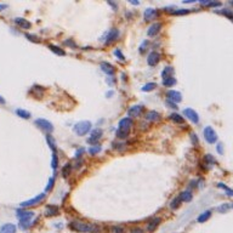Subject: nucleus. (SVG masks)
Masks as SVG:
<instances>
[{
  "label": "nucleus",
  "instance_id": "obj_7",
  "mask_svg": "<svg viewBox=\"0 0 233 233\" xmlns=\"http://www.w3.org/2000/svg\"><path fill=\"white\" fill-rule=\"evenodd\" d=\"M16 214H17V217L21 220V222H27L34 215L33 211H26V210H17Z\"/></svg>",
  "mask_w": 233,
  "mask_h": 233
},
{
  "label": "nucleus",
  "instance_id": "obj_11",
  "mask_svg": "<svg viewBox=\"0 0 233 233\" xmlns=\"http://www.w3.org/2000/svg\"><path fill=\"white\" fill-rule=\"evenodd\" d=\"M102 134H103V132H102L101 129H94L92 132H91V137L89 139V142H90V143H95L96 141H98L100 139H101Z\"/></svg>",
  "mask_w": 233,
  "mask_h": 233
},
{
  "label": "nucleus",
  "instance_id": "obj_54",
  "mask_svg": "<svg viewBox=\"0 0 233 233\" xmlns=\"http://www.w3.org/2000/svg\"><path fill=\"white\" fill-rule=\"evenodd\" d=\"M130 3H131V4H134V5H139V1H132V0H131Z\"/></svg>",
  "mask_w": 233,
  "mask_h": 233
},
{
  "label": "nucleus",
  "instance_id": "obj_5",
  "mask_svg": "<svg viewBox=\"0 0 233 233\" xmlns=\"http://www.w3.org/2000/svg\"><path fill=\"white\" fill-rule=\"evenodd\" d=\"M45 193H40V194H38L37 197H34V198H32V199H29V201H26V202H23V203H21V206L22 208H28V206H33V205H37L38 203H40L44 198H45Z\"/></svg>",
  "mask_w": 233,
  "mask_h": 233
},
{
  "label": "nucleus",
  "instance_id": "obj_17",
  "mask_svg": "<svg viewBox=\"0 0 233 233\" xmlns=\"http://www.w3.org/2000/svg\"><path fill=\"white\" fill-rule=\"evenodd\" d=\"M0 233H16V226L12 224H6V225L1 226Z\"/></svg>",
  "mask_w": 233,
  "mask_h": 233
},
{
  "label": "nucleus",
  "instance_id": "obj_51",
  "mask_svg": "<svg viewBox=\"0 0 233 233\" xmlns=\"http://www.w3.org/2000/svg\"><path fill=\"white\" fill-rule=\"evenodd\" d=\"M168 105H169V106H170L171 108H177V107H176V105H175L174 102H171V101H169V100H168Z\"/></svg>",
  "mask_w": 233,
  "mask_h": 233
},
{
  "label": "nucleus",
  "instance_id": "obj_31",
  "mask_svg": "<svg viewBox=\"0 0 233 233\" xmlns=\"http://www.w3.org/2000/svg\"><path fill=\"white\" fill-rule=\"evenodd\" d=\"M155 85L154 83H148V84H146L145 86L142 87V91H145V92H148V91H152V90H154L155 89Z\"/></svg>",
  "mask_w": 233,
  "mask_h": 233
},
{
  "label": "nucleus",
  "instance_id": "obj_18",
  "mask_svg": "<svg viewBox=\"0 0 233 233\" xmlns=\"http://www.w3.org/2000/svg\"><path fill=\"white\" fill-rule=\"evenodd\" d=\"M101 69L106 73V74H113L114 73V67L110 63H108V62H102L101 63Z\"/></svg>",
  "mask_w": 233,
  "mask_h": 233
},
{
  "label": "nucleus",
  "instance_id": "obj_46",
  "mask_svg": "<svg viewBox=\"0 0 233 233\" xmlns=\"http://www.w3.org/2000/svg\"><path fill=\"white\" fill-rule=\"evenodd\" d=\"M229 208V205L228 204H224L222 206H220L219 208V211H221V213H224V211H226V210Z\"/></svg>",
  "mask_w": 233,
  "mask_h": 233
},
{
  "label": "nucleus",
  "instance_id": "obj_32",
  "mask_svg": "<svg viewBox=\"0 0 233 233\" xmlns=\"http://www.w3.org/2000/svg\"><path fill=\"white\" fill-rule=\"evenodd\" d=\"M180 204H181V199H180V197H177V198H175L174 201L171 202L170 208H171L172 210H175V209H177V208L180 206Z\"/></svg>",
  "mask_w": 233,
  "mask_h": 233
},
{
  "label": "nucleus",
  "instance_id": "obj_25",
  "mask_svg": "<svg viewBox=\"0 0 233 233\" xmlns=\"http://www.w3.org/2000/svg\"><path fill=\"white\" fill-rule=\"evenodd\" d=\"M16 114L21 118H23V119H29L30 118V113L27 112V110H25V109H16Z\"/></svg>",
  "mask_w": 233,
  "mask_h": 233
},
{
  "label": "nucleus",
  "instance_id": "obj_36",
  "mask_svg": "<svg viewBox=\"0 0 233 233\" xmlns=\"http://www.w3.org/2000/svg\"><path fill=\"white\" fill-rule=\"evenodd\" d=\"M188 12H190V10L188 9H181V10H176V11H174V15H187Z\"/></svg>",
  "mask_w": 233,
  "mask_h": 233
},
{
  "label": "nucleus",
  "instance_id": "obj_1",
  "mask_svg": "<svg viewBox=\"0 0 233 233\" xmlns=\"http://www.w3.org/2000/svg\"><path fill=\"white\" fill-rule=\"evenodd\" d=\"M71 228L74 229L75 232H79V233H87V232H91V233H95V232H98L100 228L94 225V224H87V222H84V221H73L71 224Z\"/></svg>",
  "mask_w": 233,
  "mask_h": 233
},
{
  "label": "nucleus",
  "instance_id": "obj_15",
  "mask_svg": "<svg viewBox=\"0 0 233 233\" xmlns=\"http://www.w3.org/2000/svg\"><path fill=\"white\" fill-rule=\"evenodd\" d=\"M118 37H119V30L115 29V28H113L112 30L108 33V35H107V41H106V43H107V44H110L112 41L117 40Z\"/></svg>",
  "mask_w": 233,
  "mask_h": 233
},
{
  "label": "nucleus",
  "instance_id": "obj_23",
  "mask_svg": "<svg viewBox=\"0 0 233 233\" xmlns=\"http://www.w3.org/2000/svg\"><path fill=\"white\" fill-rule=\"evenodd\" d=\"M179 197H180V199H181V202H191V199H192V193H191L190 191H183Z\"/></svg>",
  "mask_w": 233,
  "mask_h": 233
},
{
  "label": "nucleus",
  "instance_id": "obj_52",
  "mask_svg": "<svg viewBox=\"0 0 233 233\" xmlns=\"http://www.w3.org/2000/svg\"><path fill=\"white\" fill-rule=\"evenodd\" d=\"M7 7V5L6 4H0V11H3L4 9H6Z\"/></svg>",
  "mask_w": 233,
  "mask_h": 233
},
{
  "label": "nucleus",
  "instance_id": "obj_43",
  "mask_svg": "<svg viewBox=\"0 0 233 233\" xmlns=\"http://www.w3.org/2000/svg\"><path fill=\"white\" fill-rule=\"evenodd\" d=\"M29 226H30L29 221H27V222H21V224H19V227H21L22 229H27Z\"/></svg>",
  "mask_w": 233,
  "mask_h": 233
},
{
  "label": "nucleus",
  "instance_id": "obj_41",
  "mask_svg": "<svg viewBox=\"0 0 233 233\" xmlns=\"http://www.w3.org/2000/svg\"><path fill=\"white\" fill-rule=\"evenodd\" d=\"M26 38H28L30 41H35V43H39V39H38V37H35V35H32V34H26Z\"/></svg>",
  "mask_w": 233,
  "mask_h": 233
},
{
  "label": "nucleus",
  "instance_id": "obj_14",
  "mask_svg": "<svg viewBox=\"0 0 233 233\" xmlns=\"http://www.w3.org/2000/svg\"><path fill=\"white\" fill-rule=\"evenodd\" d=\"M155 17H157V10L155 9H147L145 11V21L149 22V21L154 19Z\"/></svg>",
  "mask_w": 233,
  "mask_h": 233
},
{
  "label": "nucleus",
  "instance_id": "obj_40",
  "mask_svg": "<svg viewBox=\"0 0 233 233\" xmlns=\"http://www.w3.org/2000/svg\"><path fill=\"white\" fill-rule=\"evenodd\" d=\"M57 164H58L57 155H56V153H53V158H52V168H53V169H56V168H57Z\"/></svg>",
  "mask_w": 233,
  "mask_h": 233
},
{
  "label": "nucleus",
  "instance_id": "obj_50",
  "mask_svg": "<svg viewBox=\"0 0 233 233\" xmlns=\"http://www.w3.org/2000/svg\"><path fill=\"white\" fill-rule=\"evenodd\" d=\"M64 44H66V45H71V46H73V48L75 46V44H74L73 41H71V40H67V41H66Z\"/></svg>",
  "mask_w": 233,
  "mask_h": 233
},
{
  "label": "nucleus",
  "instance_id": "obj_21",
  "mask_svg": "<svg viewBox=\"0 0 233 233\" xmlns=\"http://www.w3.org/2000/svg\"><path fill=\"white\" fill-rule=\"evenodd\" d=\"M57 213H58V209H57L56 206H53V205H48V206L45 208V214H46L48 216L57 215Z\"/></svg>",
  "mask_w": 233,
  "mask_h": 233
},
{
  "label": "nucleus",
  "instance_id": "obj_2",
  "mask_svg": "<svg viewBox=\"0 0 233 233\" xmlns=\"http://www.w3.org/2000/svg\"><path fill=\"white\" fill-rule=\"evenodd\" d=\"M91 129V123L87 120H83V121H79V123H76L73 128V131L78 136H84L85 134H87L89 130Z\"/></svg>",
  "mask_w": 233,
  "mask_h": 233
},
{
  "label": "nucleus",
  "instance_id": "obj_3",
  "mask_svg": "<svg viewBox=\"0 0 233 233\" xmlns=\"http://www.w3.org/2000/svg\"><path fill=\"white\" fill-rule=\"evenodd\" d=\"M204 139L208 143H215L217 141V134L211 126H206L204 129Z\"/></svg>",
  "mask_w": 233,
  "mask_h": 233
},
{
  "label": "nucleus",
  "instance_id": "obj_35",
  "mask_svg": "<svg viewBox=\"0 0 233 233\" xmlns=\"http://www.w3.org/2000/svg\"><path fill=\"white\" fill-rule=\"evenodd\" d=\"M128 135H129V131H124V130H120V129L117 131V136L119 139H125Z\"/></svg>",
  "mask_w": 233,
  "mask_h": 233
},
{
  "label": "nucleus",
  "instance_id": "obj_26",
  "mask_svg": "<svg viewBox=\"0 0 233 233\" xmlns=\"http://www.w3.org/2000/svg\"><path fill=\"white\" fill-rule=\"evenodd\" d=\"M49 49L52 51V52H55V53H57V55H60V56H64L66 55V52H64V50H62L61 48H58V46H55V45H50L49 46Z\"/></svg>",
  "mask_w": 233,
  "mask_h": 233
},
{
  "label": "nucleus",
  "instance_id": "obj_53",
  "mask_svg": "<svg viewBox=\"0 0 233 233\" xmlns=\"http://www.w3.org/2000/svg\"><path fill=\"white\" fill-rule=\"evenodd\" d=\"M0 103H5V100H4L1 96H0Z\"/></svg>",
  "mask_w": 233,
  "mask_h": 233
},
{
  "label": "nucleus",
  "instance_id": "obj_27",
  "mask_svg": "<svg viewBox=\"0 0 233 233\" xmlns=\"http://www.w3.org/2000/svg\"><path fill=\"white\" fill-rule=\"evenodd\" d=\"M170 119H171L172 121H175V123H177V124H182V123H183V118H182L180 114H176V113H172V114L170 115Z\"/></svg>",
  "mask_w": 233,
  "mask_h": 233
},
{
  "label": "nucleus",
  "instance_id": "obj_16",
  "mask_svg": "<svg viewBox=\"0 0 233 233\" xmlns=\"http://www.w3.org/2000/svg\"><path fill=\"white\" fill-rule=\"evenodd\" d=\"M15 23L17 25V26H19L21 28H23V29H27V28H30V23L27 21V19H25V18H21V17H17V18H15Z\"/></svg>",
  "mask_w": 233,
  "mask_h": 233
},
{
  "label": "nucleus",
  "instance_id": "obj_24",
  "mask_svg": "<svg viewBox=\"0 0 233 233\" xmlns=\"http://www.w3.org/2000/svg\"><path fill=\"white\" fill-rule=\"evenodd\" d=\"M211 216V211L210 210H208V211H204L203 214H201L198 216V222H205V221Z\"/></svg>",
  "mask_w": 233,
  "mask_h": 233
},
{
  "label": "nucleus",
  "instance_id": "obj_9",
  "mask_svg": "<svg viewBox=\"0 0 233 233\" xmlns=\"http://www.w3.org/2000/svg\"><path fill=\"white\" fill-rule=\"evenodd\" d=\"M166 96H168L169 101H171V102H181V100H182V95L179 91H175V90L168 91Z\"/></svg>",
  "mask_w": 233,
  "mask_h": 233
},
{
  "label": "nucleus",
  "instance_id": "obj_19",
  "mask_svg": "<svg viewBox=\"0 0 233 233\" xmlns=\"http://www.w3.org/2000/svg\"><path fill=\"white\" fill-rule=\"evenodd\" d=\"M159 118H160V114L158 112H155V110H151V112L146 114V119L149 121H157L159 120Z\"/></svg>",
  "mask_w": 233,
  "mask_h": 233
},
{
  "label": "nucleus",
  "instance_id": "obj_6",
  "mask_svg": "<svg viewBox=\"0 0 233 233\" xmlns=\"http://www.w3.org/2000/svg\"><path fill=\"white\" fill-rule=\"evenodd\" d=\"M183 114H185V117H187L188 119H190L192 123H194V124H198V123H199V115H198V113L195 112L194 109H192V108H186V109L183 110Z\"/></svg>",
  "mask_w": 233,
  "mask_h": 233
},
{
  "label": "nucleus",
  "instance_id": "obj_48",
  "mask_svg": "<svg viewBox=\"0 0 233 233\" xmlns=\"http://www.w3.org/2000/svg\"><path fill=\"white\" fill-rule=\"evenodd\" d=\"M147 44H148V43H147V41H145V43H143V45H141V46H140V52H143V51L146 50V45H147Z\"/></svg>",
  "mask_w": 233,
  "mask_h": 233
},
{
  "label": "nucleus",
  "instance_id": "obj_4",
  "mask_svg": "<svg viewBox=\"0 0 233 233\" xmlns=\"http://www.w3.org/2000/svg\"><path fill=\"white\" fill-rule=\"evenodd\" d=\"M34 123H35V125H37L38 128H40L41 130L46 131V132H52V131H53L52 124L50 123L49 120H46V119H37Z\"/></svg>",
  "mask_w": 233,
  "mask_h": 233
},
{
  "label": "nucleus",
  "instance_id": "obj_12",
  "mask_svg": "<svg viewBox=\"0 0 233 233\" xmlns=\"http://www.w3.org/2000/svg\"><path fill=\"white\" fill-rule=\"evenodd\" d=\"M142 106H132L129 110H128V114L129 117H140V114L142 113Z\"/></svg>",
  "mask_w": 233,
  "mask_h": 233
},
{
  "label": "nucleus",
  "instance_id": "obj_47",
  "mask_svg": "<svg viewBox=\"0 0 233 233\" xmlns=\"http://www.w3.org/2000/svg\"><path fill=\"white\" fill-rule=\"evenodd\" d=\"M217 152H219L220 154H222V153H224V148H222V143H219V145H217Z\"/></svg>",
  "mask_w": 233,
  "mask_h": 233
},
{
  "label": "nucleus",
  "instance_id": "obj_30",
  "mask_svg": "<svg viewBox=\"0 0 233 233\" xmlns=\"http://www.w3.org/2000/svg\"><path fill=\"white\" fill-rule=\"evenodd\" d=\"M71 170H72V165H71V164L64 165V168H63V170H62V175H63V177H68V176H69V174H71Z\"/></svg>",
  "mask_w": 233,
  "mask_h": 233
},
{
  "label": "nucleus",
  "instance_id": "obj_45",
  "mask_svg": "<svg viewBox=\"0 0 233 233\" xmlns=\"http://www.w3.org/2000/svg\"><path fill=\"white\" fill-rule=\"evenodd\" d=\"M130 233H143V229L140 228V227H135V228H132L130 231Z\"/></svg>",
  "mask_w": 233,
  "mask_h": 233
},
{
  "label": "nucleus",
  "instance_id": "obj_8",
  "mask_svg": "<svg viewBox=\"0 0 233 233\" xmlns=\"http://www.w3.org/2000/svg\"><path fill=\"white\" fill-rule=\"evenodd\" d=\"M160 61V53L155 52V51H152L149 55H148V58H147V62L149 66L154 67V66H157L158 62Z\"/></svg>",
  "mask_w": 233,
  "mask_h": 233
},
{
  "label": "nucleus",
  "instance_id": "obj_38",
  "mask_svg": "<svg viewBox=\"0 0 233 233\" xmlns=\"http://www.w3.org/2000/svg\"><path fill=\"white\" fill-rule=\"evenodd\" d=\"M100 151H101V147L100 146H94V147H91L90 149H89V152H90V154H97Z\"/></svg>",
  "mask_w": 233,
  "mask_h": 233
},
{
  "label": "nucleus",
  "instance_id": "obj_55",
  "mask_svg": "<svg viewBox=\"0 0 233 233\" xmlns=\"http://www.w3.org/2000/svg\"><path fill=\"white\" fill-rule=\"evenodd\" d=\"M232 206H233V205H232Z\"/></svg>",
  "mask_w": 233,
  "mask_h": 233
},
{
  "label": "nucleus",
  "instance_id": "obj_29",
  "mask_svg": "<svg viewBox=\"0 0 233 233\" xmlns=\"http://www.w3.org/2000/svg\"><path fill=\"white\" fill-rule=\"evenodd\" d=\"M217 187L219 188H222V190H225L226 191V193H227V195H231V197H233V190H231L229 187H227L225 183H217Z\"/></svg>",
  "mask_w": 233,
  "mask_h": 233
},
{
  "label": "nucleus",
  "instance_id": "obj_44",
  "mask_svg": "<svg viewBox=\"0 0 233 233\" xmlns=\"http://www.w3.org/2000/svg\"><path fill=\"white\" fill-rule=\"evenodd\" d=\"M114 55L119 57V60H124V58H125V57H124V55L120 52V50H115V51H114Z\"/></svg>",
  "mask_w": 233,
  "mask_h": 233
},
{
  "label": "nucleus",
  "instance_id": "obj_37",
  "mask_svg": "<svg viewBox=\"0 0 233 233\" xmlns=\"http://www.w3.org/2000/svg\"><path fill=\"white\" fill-rule=\"evenodd\" d=\"M204 159H205V162L209 163V164H215V163H216V160L214 159V157H213L211 154H206Z\"/></svg>",
  "mask_w": 233,
  "mask_h": 233
},
{
  "label": "nucleus",
  "instance_id": "obj_49",
  "mask_svg": "<svg viewBox=\"0 0 233 233\" xmlns=\"http://www.w3.org/2000/svg\"><path fill=\"white\" fill-rule=\"evenodd\" d=\"M191 137H192V140H193V143H194V145H197V143H198V139H197V136H195L194 134H192V135H191Z\"/></svg>",
  "mask_w": 233,
  "mask_h": 233
},
{
  "label": "nucleus",
  "instance_id": "obj_22",
  "mask_svg": "<svg viewBox=\"0 0 233 233\" xmlns=\"http://www.w3.org/2000/svg\"><path fill=\"white\" fill-rule=\"evenodd\" d=\"M160 219L159 217H155V219H153L151 222H149V225H148V232H153L155 228L158 227V225L160 224Z\"/></svg>",
  "mask_w": 233,
  "mask_h": 233
},
{
  "label": "nucleus",
  "instance_id": "obj_39",
  "mask_svg": "<svg viewBox=\"0 0 233 233\" xmlns=\"http://www.w3.org/2000/svg\"><path fill=\"white\" fill-rule=\"evenodd\" d=\"M112 232L113 233H124V228L121 226H113L112 227Z\"/></svg>",
  "mask_w": 233,
  "mask_h": 233
},
{
  "label": "nucleus",
  "instance_id": "obj_34",
  "mask_svg": "<svg viewBox=\"0 0 233 233\" xmlns=\"http://www.w3.org/2000/svg\"><path fill=\"white\" fill-rule=\"evenodd\" d=\"M163 84L165 85V86H172V85H175L176 84V80H175V78H169V79H165V80H163Z\"/></svg>",
  "mask_w": 233,
  "mask_h": 233
},
{
  "label": "nucleus",
  "instance_id": "obj_13",
  "mask_svg": "<svg viewBox=\"0 0 233 233\" xmlns=\"http://www.w3.org/2000/svg\"><path fill=\"white\" fill-rule=\"evenodd\" d=\"M160 29H162V25H160V23H153V25L148 28V35H149V37L157 35L158 33L160 32Z\"/></svg>",
  "mask_w": 233,
  "mask_h": 233
},
{
  "label": "nucleus",
  "instance_id": "obj_33",
  "mask_svg": "<svg viewBox=\"0 0 233 233\" xmlns=\"http://www.w3.org/2000/svg\"><path fill=\"white\" fill-rule=\"evenodd\" d=\"M46 141H48V143H49V146H50L53 151H56V143H55V141H53V139L51 137V135H48V136H46Z\"/></svg>",
  "mask_w": 233,
  "mask_h": 233
},
{
  "label": "nucleus",
  "instance_id": "obj_42",
  "mask_svg": "<svg viewBox=\"0 0 233 233\" xmlns=\"http://www.w3.org/2000/svg\"><path fill=\"white\" fill-rule=\"evenodd\" d=\"M52 186H53V179H50V180H49V185H48V187L45 188V192H49V191H51Z\"/></svg>",
  "mask_w": 233,
  "mask_h": 233
},
{
  "label": "nucleus",
  "instance_id": "obj_20",
  "mask_svg": "<svg viewBox=\"0 0 233 233\" xmlns=\"http://www.w3.org/2000/svg\"><path fill=\"white\" fill-rule=\"evenodd\" d=\"M172 73H174V69H172V67H165V68H164V71L162 72V78H163V80H165V79H169V78H171Z\"/></svg>",
  "mask_w": 233,
  "mask_h": 233
},
{
  "label": "nucleus",
  "instance_id": "obj_28",
  "mask_svg": "<svg viewBox=\"0 0 233 233\" xmlns=\"http://www.w3.org/2000/svg\"><path fill=\"white\" fill-rule=\"evenodd\" d=\"M220 14H222V15H225L226 17H228L232 22H233V11L232 10H228V9H224V10H221V11H219Z\"/></svg>",
  "mask_w": 233,
  "mask_h": 233
},
{
  "label": "nucleus",
  "instance_id": "obj_10",
  "mask_svg": "<svg viewBox=\"0 0 233 233\" xmlns=\"http://www.w3.org/2000/svg\"><path fill=\"white\" fill-rule=\"evenodd\" d=\"M132 126V120L130 118H124L120 120L119 123V129L124 131H130V128Z\"/></svg>",
  "mask_w": 233,
  "mask_h": 233
}]
</instances>
